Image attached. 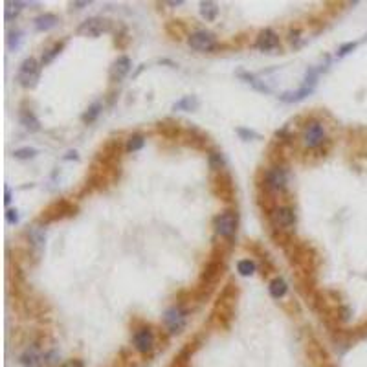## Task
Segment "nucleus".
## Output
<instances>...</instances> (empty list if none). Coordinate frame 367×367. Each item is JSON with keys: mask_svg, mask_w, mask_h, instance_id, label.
Listing matches in <instances>:
<instances>
[{"mask_svg": "<svg viewBox=\"0 0 367 367\" xmlns=\"http://www.w3.org/2000/svg\"><path fill=\"white\" fill-rule=\"evenodd\" d=\"M237 270L241 276H252L253 272H255V265H253L250 259H242L239 261V265H237Z\"/></svg>", "mask_w": 367, "mask_h": 367, "instance_id": "aec40b11", "label": "nucleus"}, {"mask_svg": "<svg viewBox=\"0 0 367 367\" xmlns=\"http://www.w3.org/2000/svg\"><path fill=\"white\" fill-rule=\"evenodd\" d=\"M22 364H24V366H28V367H37L39 364H41V356L37 355L35 349L26 351L24 355H22Z\"/></svg>", "mask_w": 367, "mask_h": 367, "instance_id": "6ab92c4d", "label": "nucleus"}, {"mask_svg": "<svg viewBox=\"0 0 367 367\" xmlns=\"http://www.w3.org/2000/svg\"><path fill=\"white\" fill-rule=\"evenodd\" d=\"M18 120H20V123L24 125L26 131H30V133H37V131L41 129V123H39V120H37L35 116L31 114L30 110H26V112H22Z\"/></svg>", "mask_w": 367, "mask_h": 367, "instance_id": "4468645a", "label": "nucleus"}, {"mask_svg": "<svg viewBox=\"0 0 367 367\" xmlns=\"http://www.w3.org/2000/svg\"><path fill=\"white\" fill-rule=\"evenodd\" d=\"M73 6H75V7H84V6H88V2H73Z\"/></svg>", "mask_w": 367, "mask_h": 367, "instance_id": "473e14b6", "label": "nucleus"}, {"mask_svg": "<svg viewBox=\"0 0 367 367\" xmlns=\"http://www.w3.org/2000/svg\"><path fill=\"white\" fill-rule=\"evenodd\" d=\"M217 44V39L211 31L206 30H199L189 35V46L193 50H199V52H210V50L215 48Z\"/></svg>", "mask_w": 367, "mask_h": 367, "instance_id": "f03ea898", "label": "nucleus"}, {"mask_svg": "<svg viewBox=\"0 0 367 367\" xmlns=\"http://www.w3.org/2000/svg\"><path fill=\"white\" fill-rule=\"evenodd\" d=\"M215 229L220 237H233L237 231V215L233 211H224L215 217Z\"/></svg>", "mask_w": 367, "mask_h": 367, "instance_id": "f257e3e1", "label": "nucleus"}, {"mask_svg": "<svg viewBox=\"0 0 367 367\" xmlns=\"http://www.w3.org/2000/svg\"><path fill=\"white\" fill-rule=\"evenodd\" d=\"M37 79H39V65H37L35 59L30 57L18 68V81L24 86H31V84H35Z\"/></svg>", "mask_w": 367, "mask_h": 367, "instance_id": "20e7f679", "label": "nucleus"}, {"mask_svg": "<svg viewBox=\"0 0 367 367\" xmlns=\"http://www.w3.org/2000/svg\"><path fill=\"white\" fill-rule=\"evenodd\" d=\"M109 30V24H107V20H103V18H90V20H84L83 24L79 26V33H84V35H92L96 37L103 31Z\"/></svg>", "mask_w": 367, "mask_h": 367, "instance_id": "6e6552de", "label": "nucleus"}, {"mask_svg": "<svg viewBox=\"0 0 367 367\" xmlns=\"http://www.w3.org/2000/svg\"><path fill=\"white\" fill-rule=\"evenodd\" d=\"M131 67H133L131 59H129L127 55H121V57H118V59L114 61V65L110 68V77L114 79V81H121V79L129 73Z\"/></svg>", "mask_w": 367, "mask_h": 367, "instance_id": "9b49d317", "label": "nucleus"}, {"mask_svg": "<svg viewBox=\"0 0 367 367\" xmlns=\"http://www.w3.org/2000/svg\"><path fill=\"white\" fill-rule=\"evenodd\" d=\"M266 186L274 191H283L287 187V173L283 167H274L266 173Z\"/></svg>", "mask_w": 367, "mask_h": 367, "instance_id": "0eeeda50", "label": "nucleus"}, {"mask_svg": "<svg viewBox=\"0 0 367 367\" xmlns=\"http://www.w3.org/2000/svg\"><path fill=\"white\" fill-rule=\"evenodd\" d=\"M239 75H241V77H244L248 81V83L250 84H253V86H255V88H257V90H261V92H270L268 90V86H265V84H261L257 81V79L253 77V75H250V73H244V72H239Z\"/></svg>", "mask_w": 367, "mask_h": 367, "instance_id": "5701e85b", "label": "nucleus"}, {"mask_svg": "<svg viewBox=\"0 0 367 367\" xmlns=\"http://www.w3.org/2000/svg\"><path fill=\"white\" fill-rule=\"evenodd\" d=\"M18 44H20V31H11L7 35V46L11 50H15L18 48Z\"/></svg>", "mask_w": 367, "mask_h": 367, "instance_id": "a878e982", "label": "nucleus"}, {"mask_svg": "<svg viewBox=\"0 0 367 367\" xmlns=\"http://www.w3.org/2000/svg\"><path fill=\"white\" fill-rule=\"evenodd\" d=\"M6 219H7V222H11V224H15L18 220V215H17V211H7V215H6Z\"/></svg>", "mask_w": 367, "mask_h": 367, "instance_id": "c756f323", "label": "nucleus"}, {"mask_svg": "<svg viewBox=\"0 0 367 367\" xmlns=\"http://www.w3.org/2000/svg\"><path fill=\"white\" fill-rule=\"evenodd\" d=\"M28 237H30L31 244L35 248H39L41 250L42 246H44V241H46V233H44V229L39 228V226H31L30 229H28Z\"/></svg>", "mask_w": 367, "mask_h": 367, "instance_id": "ddd939ff", "label": "nucleus"}, {"mask_svg": "<svg viewBox=\"0 0 367 367\" xmlns=\"http://www.w3.org/2000/svg\"><path fill=\"white\" fill-rule=\"evenodd\" d=\"M270 220L276 228H290L295 224V215L294 211L287 208V206H279L270 213Z\"/></svg>", "mask_w": 367, "mask_h": 367, "instance_id": "39448f33", "label": "nucleus"}, {"mask_svg": "<svg viewBox=\"0 0 367 367\" xmlns=\"http://www.w3.org/2000/svg\"><path fill=\"white\" fill-rule=\"evenodd\" d=\"M99 112H101V105H99V103L92 105L90 109H88V112L83 116V121H84V123H92V121H94L97 116H99Z\"/></svg>", "mask_w": 367, "mask_h": 367, "instance_id": "4be33fe9", "label": "nucleus"}, {"mask_svg": "<svg viewBox=\"0 0 367 367\" xmlns=\"http://www.w3.org/2000/svg\"><path fill=\"white\" fill-rule=\"evenodd\" d=\"M63 367H81V364H79V362H70V364H67V366H63Z\"/></svg>", "mask_w": 367, "mask_h": 367, "instance_id": "2f4dec72", "label": "nucleus"}, {"mask_svg": "<svg viewBox=\"0 0 367 367\" xmlns=\"http://www.w3.org/2000/svg\"><path fill=\"white\" fill-rule=\"evenodd\" d=\"M199 107V99L193 96H187L184 97V99H180L178 103H175L173 105V110H193Z\"/></svg>", "mask_w": 367, "mask_h": 367, "instance_id": "f3484780", "label": "nucleus"}, {"mask_svg": "<svg viewBox=\"0 0 367 367\" xmlns=\"http://www.w3.org/2000/svg\"><path fill=\"white\" fill-rule=\"evenodd\" d=\"M6 204H9V200H11V193H9V187H6Z\"/></svg>", "mask_w": 367, "mask_h": 367, "instance_id": "7c9ffc66", "label": "nucleus"}, {"mask_svg": "<svg viewBox=\"0 0 367 367\" xmlns=\"http://www.w3.org/2000/svg\"><path fill=\"white\" fill-rule=\"evenodd\" d=\"M200 11H202V17L206 20H215L219 13V7L215 2H200Z\"/></svg>", "mask_w": 367, "mask_h": 367, "instance_id": "dca6fc26", "label": "nucleus"}, {"mask_svg": "<svg viewBox=\"0 0 367 367\" xmlns=\"http://www.w3.org/2000/svg\"><path fill=\"white\" fill-rule=\"evenodd\" d=\"M356 48V42H349V44H343L342 48H340V52H338V55L340 57H343V55H347L351 52V50H355Z\"/></svg>", "mask_w": 367, "mask_h": 367, "instance_id": "c85d7f7f", "label": "nucleus"}, {"mask_svg": "<svg viewBox=\"0 0 367 367\" xmlns=\"http://www.w3.org/2000/svg\"><path fill=\"white\" fill-rule=\"evenodd\" d=\"M134 345H136V349L140 353H149L152 349V345H154V336H152V332L150 329H140L136 334H134Z\"/></svg>", "mask_w": 367, "mask_h": 367, "instance_id": "9d476101", "label": "nucleus"}, {"mask_svg": "<svg viewBox=\"0 0 367 367\" xmlns=\"http://www.w3.org/2000/svg\"><path fill=\"white\" fill-rule=\"evenodd\" d=\"M61 50H63V42H61V44H55L54 48H52V50H48L46 54L42 55V65H48L50 61L54 59V57H55V55H57V54H59Z\"/></svg>", "mask_w": 367, "mask_h": 367, "instance_id": "b1692460", "label": "nucleus"}, {"mask_svg": "<svg viewBox=\"0 0 367 367\" xmlns=\"http://www.w3.org/2000/svg\"><path fill=\"white\" fill-rule=\"evenodd\" d=\"M257 50L261 52H270V50H276L279 46V37H277L276 31L265 30L261 31V35L257 37V42H255Z\"/></svg>", "mask_w": 367, "mask_h": 367, "instance_id": "1a4fd4ad", "label": "nucleus"}, {"mask_svg": "<svg viewBox=\"0 0 367 367\" xmlns=\"http://www.w3.org/2000/svg\"><path fill=\"white\" fill-rule=\"evenodd\" d=\"M323 140H325V131H323V127L319 121H310L305 129V134H303V142L307 145L308 149H316L319 145L323 144Z\"/></svg>", "mask_w": 367, "mask_h": 367, "instance_id": "7ed1b4c3", "label": "nucleus"}, {"mask_svg": "<svg viewBox=\"0 0 367 367\" xmlns=\"http://www.w3.org/2000/svg\"><path fill=\"white\" fill-rule=\"evenodd\" d=\"M285 292H287V283H285L283 279H274L270 283V294L272 297H276V299H279V297H283Z\"/></svg>", "mask_w": 367, "mask_h": 367, "instance_id": "a211bd4d", "label": "nucleus"}, {"mask_svg": "<svg viewBox=\"0 0 367 367\" xmlns=\"http://www.w3.org/2000/svg\"><path fill=\"white\" fill-rule=\"evenodd\" d=\"M13 154H15V158H18V160H26V158L35 156L37 150H35V149H30V147H26V149H18V150H15Z\"/></svg>", "mask_w": 367, "mask_h": 367, "instance_id": "393cba45", "label": "nucleus"}, {"mask_svg": "<svg viewBox=\"0 0 367 367\" xmlns=\"http://www.w3.org/2000/svg\"><path fill=\"white\" fill-rule=\"evenodd\" d=\"M65 158H67V160H70V158H77V156H75V152H68Z\"/></svg>", "mask_w": 367, "mask_h": 367, "instance_id": "72a5a7b5", "label": "nucleus"}, {"mask_svg": "<svg viewBox=\"0 0 367 367\" xmlns=\"http://www.w3.org/2000/svg\"><path fill=\"white\" fill-rule=\"evenodd\" d=\"M57 22H59V18L55 17V15H52V13H44V15H41V17L35 18V28L39 31H46V30H50V28H54Z\"/></svg>", "mask_w": 367, "mask_h": 367, "instance_id": "f8f14e48", "label": "nucleus"}, {"mask_svg": "<svg viewBox=\"0 0 367 367\" xmlns=\"http://www.w3.org/2000/svg\"><path fill=\"white\" fill-rule=\"evenodd\" d=\"M145 140L144 136H140V134H134V136H131L129 138V144H127V150H131V152H134V150H140L142 147H144Z\"/></svg>", "mask_w": 367, "mask_h": 367, "instance_id": "412c9836", "label": "nucleus"}, {"mask_svg": "<svg viewBox=\"0 0 367 367\" xmlns=\"http://www.w3.org/2000/svg\"><path fill=\"white\" fill-rule=\"evenodd\" d=\"M210 163H211V167L213 169H220L224 165V160L219 152H213V154L210 156Z\"/></svg>", "mask_w": 367, "mask_h": 367, "instance_id": "bb28decb", "label": "nucleus"}, {"mask_svg": "<svg viewBox=\"0 0 367 367\" xmlns=\"http://www.w3.org/2000/svg\"><path fill=\"white\" fill-rule=\"evenodd\" d=\"M163 321H165V325H167V329H169L171 334L180 332L182 329H184V325H186V312H184L180 307L169 308L167 312H165Z\"/></svg>", "mask_w": 367, "mask_h": 367, "instance_id": "423d86ee", "label": "nucleus"}, {"mask_svg": "<svg viewBox=\"0 0 367 367\" xmlns=\"http://www.w3.org/2000/svg\"><path fill=\"white\" fill-rule=\"evenodd\" d=\"M237 134L242 136L244 140H250V138H259L257 133H253V131H248V129H237Z\"/></svg>", "mask_w": 367, "mask_h": 367, "instance_id": "cd10ccee", "label": "nucleus"}, {"mask_svg": "<svg viewBox=\"0 0 367 367\" xmlns=\"http://www.w3.org/2000/svg\"><path fill=\"white\" fill-rule=\"evenodd\" d=\"M312 92V86H303V88H299L297 92H287V94H283L281 96V99L287 103H292V101H299V99H303L305 96H308Z\"/></svg>", "mask_w": 367, "mask_h": 367, "instance_id": "2eb2a0df", "label": "nucleus"}]
</instances>
